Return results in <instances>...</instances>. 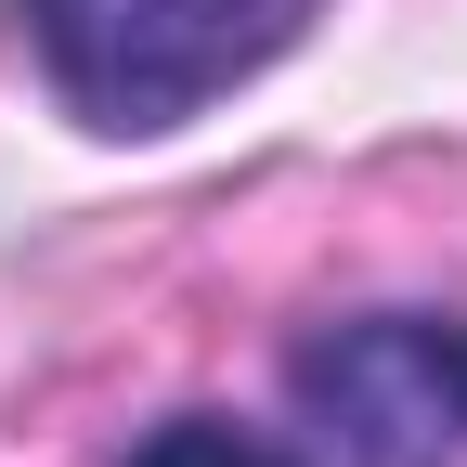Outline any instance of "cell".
Here are the masks:
<instances>
[{"label": "cell", "mask_w": 467, "mask_h": 467, "mask_svg": "<svg viewBox=\"0 0 467 467\" xmlns=\"http://www.w3.org/2000/svg\"><path fill=\"white\" fill-rule=\"evenodd\" d=\"M14 52L91 143H156L312 39L325 0H0Z\"/></svg>", "instance_id": "6da1fadb"}, {"label": "cell", "mask_w": 467, "mask_h": 467, "mask_svg": "<svg viewBox=\"0 0 467 467\" xmlns=\"http://www.w3.org/2000/svg\"><path fill=\"white\" fill-rule=\"evenodd\" d=\"M285 402L325 467H467V312H337L285 350Z\"/></svg>", "instance_id": "7a4b0ae2"}, {"label": "cell", "mask_w": 467, "mask_h": 467, "mask_svg": "<svg viewBox=\"0 0 467 467\" xmlns=\"http://www.w3.org/2000/svg\"><path fill=\"white\" fill-rule=\"evenodd\" d=\"M117 467H299L273 429H247V416H221V402H182V416H156Z\"/></svg>", "instance_id": "3957f363"}]
</instances>
